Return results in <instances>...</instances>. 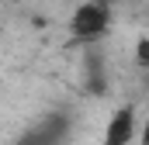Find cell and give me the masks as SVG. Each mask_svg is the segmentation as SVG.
Segmentation results:
<instances>
[{
  "instance_id": "2",
  "label": "cell",
  "mask_w": 149,
  "mask_h": 145,
  "mask_svg": "<svg viewBox=\"0 0 149 145\" xmlns=\"http://www.w3.org/2000/svg\"><path fill=\"white\" fill-rule=\"evenodd\" d=\"M139 135V117L132 104H121L118 110H111L108 124H104V145H132Z\"/></svg>"
},
{
  "instance_id": "4",
  "label": "cell",
  "mask_w": 149,
  "mask_h": 145,
  "mask_svg": "<svg viewBox=\"0 0 149 145\" xmlns=\"http://www.w3.org/2000/svg\"><path fill=\"white\" fill-rule=\"evenodd\" d=\"M139 145H149V117L142 121V128H139Z\"/></svg>"
},
{
  "instance_id": "3",
  "label": "cell",
  "mask_w": 149,
  "mask_h": 145,
  "mask_svg": "<svg viewBox=\"0 0 149 145\" xmlns=\"http://www.w3.org/2000/svg\"><path fill=\"white\" fill-rule=\"evenodd\" d=\"M135 62L149 69V38H139V45H135Z\"/></svg>"
},
{
  "instance_id": "1",
  "label": "cell",
  "mask_w": 149,
  "mask_h": 145,
  "mask_svg": "<svg viewBox=\"0 0 149 145\" xmlns=\"http://www.w3.org/2000/svg\"><path fill=\"white\" fill-rule=\"evenodd\" d=\"M108 28H111V7H108L104 0H87V3H80L73 10V17H70V31H73L76 41H94V38L104 35Z\"/></svg>"
}]
</instances>
